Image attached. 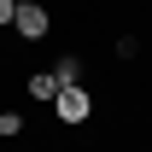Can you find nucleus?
<instances>
[{
	"label": "nucleus",
	"instance_id": "obj_1",
	"mask_svg": "<svg viewBox=\"0 0 152 152\" xmlns=\"http://www.w3.org/2000/svg\"><path fill=\"white\" fill-rule=\"evenodd\" d=\"M53 111H58V123H88V117H94V94H88L82 82H76V88H58Z\"/></svg>",
	"mask_w": 152,
	"mask_h": 152
},
{
	"label": "nucleus",
	"instance_id": "obj_2",
	"mask_svg": "<svg viewBox=\"0 0 152 152\" xmlns=\"http://www.w3.org/2000/svg\"><path fill=\"white\" fill-rule=\"evenodd\" d=\"M47 29H53V18H47V6H18V18H12V35H23V41H47Z\"/></svg>",
	"mask_w": 152,
	"mask_h": 152
},
{
	"label": "nucleus",
	"instance_id": "obj_3",
	"mask_svg": "<svg viewBox=\"0 0 152 152\" xmlns=\"http://www.w3.org/2000/svg\"><path fill=\"white\" fill-rule=\"evenodd\" d=\"M58 88H64V82H58L53 70H35V76H29V99H58Z\"/></svg>",
	"mask_w": 152,
	"mask_h": 152
},
{
	"label": "nucleus",
	"instance_id": "obj_4",
	"mask_svg": "<svg viewBox=\"0 0 152 152\" xmlns=\"http://www.w3.org/2000/svg\"><path fill=\"white\" fill-rule=\"evenodd\" d=\"M53 76L64 82V88H76V82H82V58H76V53H64V58L53 64Z\"/></svg>",
	"mask_w": 152,
	"mask_h": 152
},
{
	"label": "nucleus",
	"instance_id": "obj_5",
	"mask_svg": "<svg viewBox=\"0 0 152 152\" xmlns=\"http://www.w3.org/2000/svg\"><path fill=\"white\" fill-rule=\"evenodd\" d=\"M23 129H29L23 111H0V134H23Z\"/></svg>",
	"mask_w": 152,
	"mask_h": 152
},
{
	"label": "nucleus",
	"instance_id": "obj_6",
	"mask_svg": "<svg viewBox=\"0 0 152 152\" xmlns=\"http://www.w3.org/2000/svg\"><path fill=\"white\" fill-rule=\"evenodd\" d=\"M12 18H18V0H0V29H12Z\"/></svg>",
	"mask_w": 152,
	"mask_h": 152
},
{
	"label": "nucleus",
	"instance_id": "obj_7",
	"mask_svg": "<svg viewBox=\"0 0 152 152\" xmlns=\"http://www.w3.org/2000/svg\"><path fill=\"white\" fill-rule=\"evenodd\" d=\"M18 6H35V0H18Z\"/></svg>",
	"mask_w": 152,
	"mask_h": 152
}]
</instances>
